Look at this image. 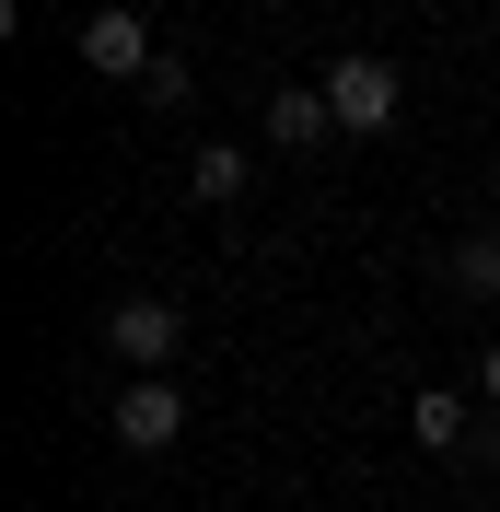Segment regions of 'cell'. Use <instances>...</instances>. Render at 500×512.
I'll return each instance as SVG.
<instances>
[{
	"instance_id": "cell-4",
	"label": "cell",
	"mask_w": 500,
	"mask_h": 512,
	"mask_svg": "<svg viewBox=\"0 0 500 512\" xmlns=\"http://www.w3.org/2000/svg\"><path fill=\"white\" fill-rule=\"evenodd\" d=\"M82 59H94L105 82H140V70H152L163 47H152V24H140L128 0H105V12H82Z\"/></svg>"
},
{
	"instance_id": "cell-1",
	"label": "cell",
	"mask_w": 500,
	"mask_h": 512,
	"mask_svg": "<svg viewBox=\"0 0 500 512\" xmlns=\"http://www.w3.org/2000/svg\"><path fill=\"white\" fill-rule=\"evenodd\" d=\"M396 94H407V82H396V59H361V47H349V59L326 70V105H338V128H349V140L396 128Z\"/></svg>"
},
{
	"instance_id": "cell-3",
	"label": "cell",
	"mask_w": 500,
	"mask_h": 512,
	"mask_svg": "<svg viewBox=\"0 0 500 512\" xmlns=\"http://www.w3.org/2000/svg\"><path fill=\"white\" fill-rule=\"evenodd\" d=\"M105 431H117L128 454H163V443H175V431H187V396H175V384H163V373H140V384H128V396H117V408H105Z\"/></svg>"
},
{
	"instance_id": "cell-10",
	"label": "cell",
	"mask_w": 500,
	"mask_h": 512,
	"mask_svg": "<svg viewBox=\"0 0 500 512\" xmlns=\"http://www.w3.org/2000/svg\"><path fill=\"white\" fill-rule=\"evenodd\" d=\"M477 396H500V338H489V361H477Z\"/></svg>"
},
{
	"instance_id": "cell-8",
	"label": "cell",
	"mask_w": 500,
	"mask_h": 512,
	"mask_svg": "<svg viewBox=\"0 0 500 512\" xmlns=\"http://www.w3.org/2000/svg\"><path fill=\"white\" fill-rule=\"evenodd\" d=\"M407 431H419V443H431V454H454V443H466V408H454V396H442V384H431V396L407 408Z\"/></svg>"
},
{
	"instance_id": "cell-5",
	"label": "cell",
	"mask_w": 500,
	"mask_h": 512,
	"mask_svg": "<svg viewBox=\"0 0 500 512\" xmlns=\"http://www.w3.org/2000/svg\"><path fill=\"white\" fill-rule=\"evenodd\" d=\"M268 140H280V152L338 140V105H326V82H291V94H268Z\"/></svg>"
},
{
	"instance_id": "cell-9",
	"label": "cell",
	"mask_w": 500,
	"mask_h": 512,
	"mask_svg": "<svg viewBox=\"0 0 500 512\" xmlns=\"http://www.w3.org/2000/svg\"><path fill=\"white\" fill-rule=\"evenodd\" d=\"M140 94H152V105H163V117H175V105H187V94H198V70H187V59H175V47H163V59H152V70H140Z\"/></svg>"
},
{
	"instance_id": "cell-6",
	"label": "cell",
	"mask_w": 500,
	"mask_h": 512,
	"mask_svg": "<svg viewBox=\"0 0 500 512\" xmlns=\"http://www.w3.org/2000/svg\"><path fill=\"white\" fill-rule=\"evenodd\" d=\"M442 280L466 291V303H500V233H466V245H454V268H442Z\"/></svg>"
},
{
	"instance_id": "cell-2",
	"label": "cell",
	"mask_w": 500,
	"mask_h": 512,
	"mask_svg": "<svg viewBox=\"0 0 500 512\" xmlns=\"http://www.w3.org/2000/svg\"><path fill=\"white\" fill-rule=\"evenodd\" d=\"M105 338H117L128 373H163V361H175V338H187V315H175L163 291H128V303H105Z\"/></svg>"
},
{
	"instance_id": "cell-7",
	"label": "cell",
	"mask_w": 500,
	"mask_h": 512,
	"mask_svg": "<svg viewBox=\"0 0 500 512\" xmlns=\"http://www.w3.org/2000/svg\"><path fill=\"white\" fill-rule=\"evenodd\" d=\"M187 198H210V210H221V198H245V152H233V140H210V152L187 163Z\"/></svg>"
}]
</instances>
